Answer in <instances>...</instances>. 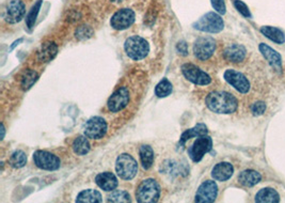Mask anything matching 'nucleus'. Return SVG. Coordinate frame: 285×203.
Returning a JSON list of instances; mask_svg holds the SVG:
<instances>
[{"label": "nucleus", "mask_w": 285, "mask_h": 203, "mask_svg": "<svg viewBox=\"0 0 285 203\" xmlns=\"http://www.w3.org/2000/svg\"><path fill=\"white\" fill-rule=\"evenodd\" d=\"M129 102V91L127 88L122 87L114 91L109 97L107 106L111 113H117L125 108Z\"/></svg>", "instance_id": "nucleus-13"}, {"label": "nucleus", "mask_w": 285, "mask_h": 203, "mask_svg": "<svg viewBox=\"0 0 285 203\" xmlns=\"http://www.w3.org/2000/svg\"><path fill=\"white\" fill-rule=\"evenodd\" d=\"M262 176L256 170H245L238 175V182L241 185L251 187L261 182Z\"/></svg>", "instance_id": "nucleus-20"}, {"label": "nucleus", "mask_w": 285, "mask_h": 203, "mask_svg": "<svg viewBox=\"0 0 285 203\" xmlns=\"http://www.w3.org/2000/svg\"><path fill=\"white\" fill-rule=\"evenodd\" d=\"M176 49L179 54L183 55V56H186V55L188 54V45L186 44V42H184V41L178 42Z\"/></svg>", "instance_id": "nucleus-37"}, {"label": "nucleus", "mask_w": 285, "mask_h": 203, "mask_svg": "<svg viewBox=\"0 0 285 203\" xmlns=\"http://www.w3.org/2000/svg\"><path fill=\"white\" fill-rule=\"evenodd\" d=\"M57 53H58L57 45L52 42H46L41 46V49L38 54V58L40 61H42V62H49V61L56 57Z\"/></svg>", "instance_id": "nucleus-21"}, {"label": "nucleus", "mask_w": 285, "mask_h": 203, "mask_svg": "<svg viewBox=\"0 0 285 203\" xmlns=\"http://www.w3.org/2000/svg\"><path fill=\"white\" fill-rule=\"evenodd\" d=\"M225 79L240 93H247L250 90V83L244 74L235 70H227L225 73Z\"/></svg>", "instance_id": "nucleus-15"}, {"label": "nucleus", "mask_w": 285, "mask_h": 203, "mask_svg": "<svg viewBox=\"0 0 285 203\" xmlns=\"http://www.w3.org/2000/svg\"><path fill=\"white\" fill-rule=\"evenodd\" d=\"M224 57L226 60L230 61V62H241L246 57V49L244 46L239 44H232L225 49Z\"/></svg>", "instance_id": "nucleus-17"}, {"label": "nucleus", "mask_w": 285, "mask_h": 203, "mask_svg": "<svg viewBox=\"0 0 285 203\" xmlns=\"http://www.w3.org/2000/svg\"><path fill=\"white\" fill-rule=\"evenodd\" d=\"M102 201L101 193L95 189L84 190L76 198V202L78 203H101Z\"/></svg>", "instance_id": "nucleus-23"}, {"label": "nucleus", "mask_w": 285, "mask_h": 203, "mask_svg": "<svg viewBox=\"0 0 285 203\" xmlns=\"http://www.w3.org/2000/svg\"><path fill=\"white\" fill-rule=\"evenodd\" d=\"M72 147L77 155H86L90 151L91 147L88 137L86 135L85 136H78L73 141Z\"/></svg>", "instance_id": "nucleus-26"}, {"label": "nucleus", "mask_w": 285, "mask_h": 203, "mask_svg": "<svg viewBox=\"0 0 285 203\" xmlns=\"http://www.w3.org/2000/svg\"><path fill=\"white\" fill-rule=\"evenodd\" d=\"M33 161L36 167L43 170H57L60 168V158L56 156L53 153H49L47 151H36L33 154Z\"/></svg>", "instance_id": "nucleus-8"}, {"label": "nucleus", "mask_w": 285, "mask_h": 203, "mask_svg": "<svg viewBox=\"0 0 285 203\" xmlns=\"http://www.w3.org/2000/svg\"><path fill=\"white\" fill-rule=\"evenodd\" d=\"M92 33H93V31L90 27L83 26V27H80L76 31V36L79 39H86V38H90Z\"/></svg>", "instance_id": "nucleus-35"}, {"label": "nucleus", "mask_w": 285, "mask_h": 203, "mask_svg": "<svg viewBox=\"0 0 285 203\" xmlns=\"http://www.w3.org/2000/svg\"><path fill=\"white\" fill-rule=\"evenodd\" d=\"M234 4H235V8L238 10V12L241 15H244L245 17H251L250 10L247 7V4L245 2L240 1V0H235Z\"/></svg>", "instance_id": "nucleus-33"}, {"label": "nucleus", "mask_w": 285, "mask_h": 203, "mask_svg": "<svg viewBox=\"0 0 285 203\" xmlns=\"http://www.w3.org/2000/svg\"><path fill=\"white\" fill-rule=\"evenodd\" d=\"M41 4H42V0H39V1L33 5L32 9L30 10L28 16L26 17V23L29 28H32L34 26L35 20H36V17H38V14L41 9Z\"/></svg>", "instance_id": "nucleus-32"}, {"label": "nucleus", "mask_w": 285, "mask_h": 203, "mask_svg": "<svg viewBox=\"0 0 285 203\" xmlns=\"http://www.w3.org/2000/svg\"><path fill=\"white\" fill-rule=\"evenodd\" d=\"M182 72L184 76L188 79L189 82L194 83L199 86H206L212 82V78L209 77L208 74L200 70L199 67L195 64L186 63L182 66Z\"/></svg>", "instance_id": "nucleus-10"}, {"label": "nucleus", "mask_w": 285, "mask_h": 203, "mask_svg": "<svg viewBox=\"0 0 285 203\" xmlns=\"http://www.w3.org/2000/svg\"><path fill=\"white\" fill-rule=\"evenodd\" d=\"M140 159L142 167L144 169H150L154 163V151L150 145L140 146Z\"/></svg>", "instance_id": "nucleus-27"}, {"label": "nucleus", "mask_w": 285, "mask_h": 203, "mask_svg": "<svg viewBox=\"0 0 285 203\" xmlns=\"http://www.w3.org/2000/svg\"><path fill=\"white\" fill-rule=\"evenodd\" d=\"M259 51L263 54V56L265 57V59L268 61L269 64L274 67L275 70L281 72L282 70V61H281V56L279 55L276 51H274L271 47H269L268 45L264 44L262 43L261 45H259Z\"/></svg>", "instance_id": "nucleus-16"}, {"label": "nucleus", "mask_w": 285, "mask_h": 203, "mask_svg": "<svg viewBox=\"0 0 285 203\" xmlns=\"http://www.w3.org/2000/svg\"><path fill=\"white\" fill-rule=\"evenodd\" d=\"M107 133V123L102 116H93L86 122L85 135L90 139H101Z\"/></svg>", "instance_id": "nucleus-7"}, {"label": "nucleus", "mask_w": 285, "mask_h": 203, "mask_svg": "<svg viewBox=\"0 0 285 203\" xmlns=\"http://www.w3.org/2000/svg\"><path fill=\"white\" fill-rule=\"evenodd\" d=\"M160 197L159 184L153 180L147 179L142 181L136 192V198L140 203H154L157 202Z\"/></svg>", "instance_id": "nucleus-3"}, {"label": "nucleus", "mask_w": 285, "mask_h": 203, "mask_svg": "<svg viewBox=\"0 0 285 203\" xmlns=\"http://www.w3.org/2000/svg\"><path fill=\"white\" fill-rule=\"evenodd\" d=\"M95 182L105 192H111V190L115 189L119 184L116 176L111 172H103V174H97Z\"/></svg>", "instance_id": "nucleus-18"}, {"label": "nucleus", "mask_w": 285, "mask_h": 203, "mask_svg": "<svg viewBox=\"0 0 285 203\" xmlns=\"http://www.w3.org/2000/svg\"><path fill=\"white\" fill-rule=\"evenodd\" d=\"M225 27V23L219 14L215 12H209V13L203 15L199 21L194 24V28L200 30L203 32L218 33Z\"/></svg>", "instance_id": "nucleus-5"}, {"label": "nucleus", "mask_w": 285, "mask_h": 203, "mask_svg": "<svg viewBox=\"0 0 285 203\" xmlns=\"http://www.w3.org/2000/svg\"><path fill=\"white\" fill-rule=\"evenodd\" d=\"M39 75L36 74V72L32 70H28L24 73V75L22 77V87L24 89H29L33 86V84L38 81Z\"/></svg>", "instance_id": "nucleus-30"}, {"label": "nucleus", "mask_w": 285, "mask_h": 203, "mask_svg": "<svg viewBox=\"0 0 285 203\" xmlns=\"http://www.w3.org/2000/svg\"><path fill=\"white\" fill-rule=\"evenodd\" d=\"M261 32L266 36V38H268L276 43H279V44H282V43L285 42V35L282 30H280L279 28L264 26L261 28Z\"/></svg>", "instance_id": "nucleus-24"}, {"label": "nucleus", "mask_w": 285, "mask_h": 203, "mask_svg": "<svg viewBox=\"0 0 285 203\" xmlns=\"http://www.w3.org/2000/svg\"><path fill=\"white\" fill-rule=\"evenodd\" d=\"M135 22V12L131 9H121L111 17V27L116 30H124L132 26Z\"/></svg>", "instance_id": "nucleus-11"}, {"label": "nucleus", "mask_w": 285, "mask_h": 203, "mask_svg": "<svg viewBox=\"0 0 285 203\" xmlns=\"http://www.w3.org/2000/svg\"><path fill=\"white\" fill-rule=\"evenodd\" d=\"M256 201L259 203H276L280 201V196L274 188H263L256 194Z\"/></svg>", "instance_id": "nucleus-22"}, {"label": "nucleus", "mask_w": 285, "mask_h": 203, "mask_svg": "<svg viewBox=\"0 0 285 203\" xmlns=\"http://www.w3.org/2000/svg\"><path fill=\"white\" fill-rule=\"evenodd\" d=\"M4 134H5V128H4V125L2 124L1 125V139L4 138Z\"/></svg>", "instance_id": "nucleus-38"}, {"label": "nucleus", "mask_w": 285, "mask_h": 203, "mask_svg": "<svg viewBox=\"0 0 285 203\" xmlns=\"http://www.w3.org/2000/svg\"><path fill=\"white\" fill-rule=\"evenodd\" d=\"M173 90L172 84L167 78H164L163 81H160L159 84L155 88V94L158 97H167L171 94Z\"/></svg>", "instance_id": "nucleus-28"}, {"label": "nucleus", "mask_w": 285, "mask_h": 203, "mask_svg": "<svg viewBox=\"0 0 285 203\" xmlns=\"http://www.w3.org/2000/svg\"><path fill=\"white\" fill-rule=\"evenodd\" d=\"M115 170L121 179L129 181L134 179L137 174L138 165L132 155L124 153L116 158Z\"/></svg>", "instance_id": "nucleus-4"}, {"label": "nucleus", "mask_w": 285, "mask_h": 203, "mask_svg": "<svg viewBox=\"0 0 285 203\" xmlns=\"http://www.w3.org/2000/svg\"><path fill=\"white\" fill-rule=\"evenodd\" d=\"M213 147V140L207 135L198 137L197 140L188 149V155L195 163H199L203 156Z\"/></svg>", "instance_id": "nucleus-6"}, {"label": "nucleus", "mask_w": 285, "mask_h": 203, "mask_svg": "<svg viewBox=\"0 0 285 203\" xmlns=\"http://www.w3.org/2000/svg\"><path fill=\"white\" fill-rule=\"evenodd\" d=\"M218 195V186L214 181L203 182L196 194V202L210 203L214 202Z\"/></svg>", "instance_id": "nucleus-12"}, {"label": "nucleus", "mask_w": 285, "mask_h": 203, "mask_svg": "<svg viewBox=\"0 0 285 203\" xmlns=\"http://www.w3.org/2000/svg\"><path fill=\"white\" fill-rule=\"evenodd\" d=\"M124 49H125L129 58L138 61L147 56L148 52H150V45L145 39L139 35H134L125 41Z\"/></svg>", "instance_id": "nucleus-2"}, {"label": "nucleus", "mask_w": 285, "mask_h": 203, "mask_svg": "<svg viewBox=\"0 0 285 203\" xmlns=\"http://www.w3.org/2000/svg\"><path fill=\"white\" fill-rule=\"evenodd\" d=\"M266 110V104L264 102H256L252 105L251 112L253 116H261L265 113Z\"/></svg>", "instance_id": "nucleus-34"}, {"label": "nucleus", "mask_w": 285, "mask_h": 203, "mask_svg": "<svg viewBox=\"0 0 285 203\" xmlns=\"http://www.w3.org/2000/svg\"><path fill=\"white\" fill-rule=\"evenodd\" d=\"M216 48V42L210 36L199 38L194 44L195 56L202 61H205L213 56Z\"/></svg>", "instance_id": "nucleus-9"}, {"label": "nucleus", "mask_w": 285, "mask_h": 203, "mask_svg": "<svg viewBox=\"0 0 285 203\" xmlns=\"http://www.w3.org/2000/svg\"><path fill=\"white\" fill-rule=\"evenodd\" d=\"M114 1H115V2H121L122 0H114Z\"/></svg>", "instance_id": "nucleus-39"}, {"label": "nucleus", "mask_w": 285, "mask_h": 203, "mask_svg": "<svg viewBox=\"0 0 285 203\" xmlns=\"http://www.w3.org/2000/svg\"><path fill=\"white\" fill-rule=\"evenodd\" d=\"M234 168L230 163H219L217 164L212 170V176L214 180L225 182L233 175Z\"/></svg>", "instance_id": "nucleus-19"}, {"label": "nucleus", "mask_w": 285, "mask_h": 203, "mask_svg": "<svg viewBox=\"0 0 285 203\" xmlns=\"http://www.w3.org/2000/svg\"><path fill=\"white\" fill-rule=\"evenodd\" d=\"M204 135H207V127L204 124H198L194 128H190V130L183 133L181 140H179V144L184 145L186 141L189 140L190 138L200 137V136H204Z\"/></svg>", "instance_id": "nucleus-25"}, {"label": "nucleus", "mask_w": 285, "mask_h": 203, "mask_svg": "<svg viewBox=\"0 0 285 203\" xmlns=\"http://www.w3.org/2000/svg\"><path fill=\"white\" fill-rule=\"evenodd\" d=\"M26 163H27V155L25 154V152L21 150L15 151L10 157V165L15 169L24 167Z\"/></svg>", "instance_id": "nucleus-29"}, {"label": "nucleus", "mask_w": 285, "mask_h": 203, "mask_svg": "<svg viewBox=\"0 0 285 203\" xmlns=\"http://www.w3.org/2000/svg\"><path fill=\"white\" fill-rule=\"evenodd\" d=\"M212 5L213 8L218 12L219 14H225L227 8H226V3L225 0H212Z\"/></svg>", "instance_id": "nucleus-36"}, {"label": "nucleus", "mask_w": 285, "mask_h": 203, "mask_svg": "<svg viewBox=\"0 0 285 203\" xmlns=\"http://www.w3.org/2000/svg\"><path fill=\"white\" fill-rule=\"evenodd\" d=\"M206 106L216 114H233L237 109L236 97L225 91H216L209 93L205 100Z\"/></svg>", "instance_id": "nucleus-1"}, {"label": "nucleus", "mask_w": 285, "mask_h": 203, "mask_svg": "<svg viewBox=\"0 0 285 203\" xmlns=\"http://www.w3.org/2000/svg\"><path fill=\"white\" fill-rule=\"evenodd\" d=\"M26 13V7L22 0H11L5 8L4 18L9 24L20 23Z\"/></svg>", "instance_id": "nucleus-14"}, {"label": "nucleus", "mask_w": 285, "mask_h": 203, "mask_svg": "<svg viewBox=\"0 0 285 203\" xmlns=\"http://www.w3.org/2000/svg\"><path fill=\"white\" fill-rule=\"evenodd\" d=\"M131 196L125 190H114L108 196V202H131Z\"/></svg>", "instance_id": "nucleus-31"}]
</instances>
